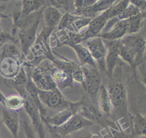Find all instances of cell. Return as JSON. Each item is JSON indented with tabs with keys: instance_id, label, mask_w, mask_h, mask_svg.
<instances>
[{
	"instance_id": "d6986e66",
	"label": "cell",
	"mask_w": 146,
	"mask_h": 138,
	"mask_svg": "<svg viewBox=\"0 0 146 138\" xmlns=\"http://www.w3.org/2000/svg\"><path fill=\"white\" fill-rule=\"evenodd\" d=\"M115 0H100L80 11L72 14L93 19L103 12L115 3Z\"/></svg>"
},
{
	"instance_id": "60d3db41",
	"label": "cell",
	"mask_w": 146,
	"mask_h": 138,
	"mask_svg": "<svg viewBox=\"0 0 146 138\" xmlns=\"http://www.w3.org/2000/svg\"><path fill=\"white\" fill-rule=\"evenodd\" d=\"M130 3L134 5L137 9H139L141 12H145V1L141 0H132L129 1Z\"/></svg>"
},
{
	"instance_id": "4dcf8cb0",
	"label": "cell",
	"mask_w": 146,
	"mask_h": 138,
	"mask_svg": "<svg viewBox=\"0 0 146 138\" xmlns=\"http://www.w3.org/2000/svg\"><path fill=\"white\" fill-rule=\"evenodd\" d=\"M46 3L42 0H23L22 1L21 12L26 15L36 12L42 9Z\"/></svg>"
},
{
	"instance_id": "277c9868",
	"label": "cell",
	"mask_w": 146,
	"mask_h": 138,
	"mask_svg": "<svg viewBox=\"0 0 146 138\" xmlns=\"http://www.w3.org/2000/svg\"><path fill=\"white\" fill-rule=\"evenodd\" d=\"M84 80L82 83L87 97L94 104H97L98 95L101 84V76L98 69L82 66ZM98 105V104H97Z\"/></svg>"
},
{
	"instance_id": "d4e9b609",
	"label": "cell",
	"mask_w": 146,
	"mask_h": 138,
	"mask_svg": "<svg viewBox=\"0 0 146 138\" xmlns=\"http://www.w3.org/2000/svg\"><path fill=\"white\" fill-rule=\"evenodd\" d=\"M45 27L54 29L56 27L61 19L62 14L55 7L48 6L43 10Z\"/></svg>"
},
{
	"instance_id": "ba28073f",
	"label": "cell",
	"mask_w": 146,
	"mask_h": 138,
	"mask_svg": "<svg viewBox=\"0 0 146 138\" xmlns=\"http://www.w3.org/2000/svg\"><path fill=\"white\" fill-rule=\"evenodd\" d=\"M31 79L40 90L49 91L58 89L48 70L43 66H36L31 72Z\"/></svg>"
},
{
	"instance_id": "74e56055",
	"label": "cell",
	"mask_w": 146,
	"mask_h": 138,
	"mask_svg": "<svg viewBox=\"0 0 146 138\" xmlns=\"http://www.w3.org/2000/svg\"><path fill=\"white\" fill-rule=\"evenodd\" d=\"M68 138H100L98 135L90 132L86 128L79 130L69 136Z\"/></svg>"
},
{
	"instance_id": "8d00e7d4",
	"label": "cell",
	"mask_w": 146,
	"mask_h": 138,
	"mask_svg": "<svg viewBox=\"0 0 146 138\" xmlns=\"http://www.w3.org/2000/svg\"><path fill=\"white\" fill-rule=\"evenodd\" d=\"M52 6L56 8L58 10L62 9L65 11L66 12H68V11L74 7V1H50Z\"/></svg>"
},
{
	"instance_id": "52a82bcc",
	"label": "cell",
	"mask_w": 146,
	"mask_h": 138,
	"mask_svg": "<svg viewBox=\"0 0 146 138\" xmlns=\"http://www.w3.org/2000/svg\"><path fill=\"white\" fill-rule=\"evenodd\" d=\"M21 97L24 99L23 107L30 117L33 127L38 133L39 138H46L44 129L42 124L41 115L37 106L27 94V91L21 95Z\"/></svg>"
},
{
	"instance_id": "c3c4849f",
	"label": "cell",
	"mask_w": 146,
	"mask_h": 138,
	"mask_svg": "<svg viewBox=\"0 0 146 138\" xmlns=\"http://www.w3.org/2000/svg\"><path fill=\"white\" fill-rule=\"evenodd\" d=\"M1 45H0V47H1Z\"/></svg>"
},
{
	"instance_id": "f546056e",
	"label": "cell",
	"mask_w": 146,
	"mask_h": 138,
	"mask_svg": "<svg viewBox=\"0 0 146 138\" xmlns=\"http://www.w3.org/2000/svg\"><path fill=\"white\" fill-rule=\"evenodd\" d=\"M145 18V12H141L139 14L126 19L128 25L127 34H137L142 28L144 20Z\"/></svg>"
},
{
	"instance_id": "7bdbcfd3",
	"label": "cell",
	"mask_w": 146,
	"mask_h": 138,
	"mask_svg": "<svg viewBox=\"0 0 146 138\" xmlns=\"http://www.w3.org/2000/svg\"><path fill=\"white\" fill-rule=\"evenodd\" d=\"M47 128L49 132V133H50L51 136V138H68V136H64L59 133H58V132H56L54 129L53 128V127L46 124Z\"/></svg>"
},
{
	"instance_id": "d590c367",
	"label": "cell",
	"mask_w": 146,
	"mask_h": 138,
	"mask_svg": "<svg viewBox=\"0 0 146 138\" xmlns=\"http://www.w3.org/2000/svg\"><path fill=\"white\" fill-rule=\"evenodd\" d=\"M91 20V19L90 18L78 16L71 25V31L75 33H80V31L83 28L88 25Z\"/></svg>"
},
{
	"instance_id": "ffe728a7",
	"label": "cell",
	"mask_w": 146,
	"mask_h": 138,
	"mask_svg": "<svg viewBox=\"0 0 146 138\" xmlns=\"http://www.w3.org/2000/svg\"><path fill=\"white\" fill-rule=\"evenodd\" d=\"M2 121L10 132L13 138H18L19 128V115L17 111H11L5 107L1 108Z\"/></svg>"
},
{
	"instance_id": "3957f363",
	"label": "cell",
	"mask_w": 146,
	"mask_h": 138,
	"mask_svg": "<svg viewBox=\"0 0 146 138\" xmlns=\"http://www.w3.org/2000/svg\"><path fill=\"white\" fill-rule=\"evenodd\" d=\"M111 101L113 110L120 116L126 118L128 115V97L124 84L119 80L111 81L107 88Z\"/></svg>"
},
{
	"instance_id": "ac0fdd59",
	"label": "cell",
	"mask_w": 146,
	"mask_h": 138,
	"mask_svg": "<svg viewBox=\"0 0 146 138\" xmlns=\"http://www.w3.org/2000/svg\"><path fill=\"white\" fill-rule=\"evenodd\" d=\"M45 68L50 72L59 89L72 87L74 81L67 72L55 66L53 64L48 63Z\"/></svg>"
},
{
	"instance_id": "30bf717a",
	"label": "cell",
	"mask_w": 146,
	"mask_h": 138,
	"mask_svg": "<svg viewBox=\"0 0 146 138\" xmlns=\"http://www.w3.org/2000/svg\"><path fill=\"white\" fill-rule=\"evenodd\" d=\"M120 41L121 44L136 53L139 65L145 61V39L144 36L137 34H128L124 36Z\"/></svg>"
},
{
	"instance_id": "1f68e13d",
	"label": "cell",
	"mask_w": 146,
	"mask_h": 138,
	"mask_svg": "<svg viewBox=\"0 0 146 138\" xmlns=\"http://www.w3.org/2000/svg\"><path fill=\"white\" fill-rule=\"evenodd\" d=\"M24 106V99L19 94L11 95L6 97L3 107L7 109L17 111L21 109Z\"/></svg>"
},
{
	"instance_id": "f35d334b",
	"label": "cell",
	"mask_w": 146,
	"mask_h": 138,
	"mask_svg": "<svg viewBox=\"0 0 146 138\" xmlns=\"http://www.w3.org/2000/svg\"><path fill=\"white\" fill-rule=\"evenodd\" d=\"M96 2V0H75L74 1V11L72 14L75 13L84 9L90 6H91Z\"/></svg>"
},
{
	"instance_id": "83f0119b",
	"label": "cell",
	"mask_w": 146,
	"mask_h": 138,
	"mask_svg": "<svg viewBox=\"0 0 146 138\" xmlns=\"http://www.w3.org/2000/svg\"><path fill=\"white\" fill-rule=\"evenodd\" d=\"M118 53L119 57H121L132 68L137 66L139 65L136 53L121 44L120 41L118 48Z\"/></svg>"
},
{
	"instance_id": "e0dca14e",
	"label": "cell",
	"mask_w": 146,
	"mask_h": 138,
	"mask_svg": "<svg viewBox=\"0 0 146 138\" xmlns=\"http://www.w3.org/2000/svg\"><path fill=\"white\" fill-rule=\"evenodd\" d=\"M39 11L30 15H26L22 13L21 9H14L11 12L13 21L12 35H14L17 29H19L20 31L29 27L36 19Z\"/></svg>"
},
{
	"instance_id": "ab89813d",
	"label": "cell",
	"mask_w": 146,
	"mask_h": 138,
	"mask_svg": "<svg viewBox=\"0 0 146 138\" xmlns=\"http://www.w3.org/2000/svg\"><path fill=\"white\" fill-rule=\"evenodd\" d=\"M22 127L26 135V138H36L34 129L29 124L26 119H23L21 121Z\"/></svg>"
},
{
	"instance_id": "9a60e30c",
	"label": "cell",
	"mask_w": 146,
	"mask_h": 138,
	"mask_svg": "<svg viewBox=\"0 0 146 138\" xmlns=\"http://www.w3.org/2000/svg\"><path fill=\"white\" fill-rule=\"evenodd\" d=\"M75 114H76V103L72 102L70 107L60 110L52 116H41V119L45 124L58 127L64 124Z\"/></svg>"
},
{
	"instance_id": "cb8c5ba5",
	"label": "cell",
	"mask_w": 146,
	"mask_h": 138,
	"mask_svg": "<svg viewBox=\"0 0 146 138\" xmlns=\"http://www.w3.org/2000/svg\"><path fill=\"white\" fill-rule=\"evenodd\" d=\"M97 104L99 110L103 115L107 116L111 114L113 111L111 101L107 89L103 84L100 85L99 88Z\"/></svg>"
},
{
	"instance_id": "7402d4cb",
	"label": "cell",
	"mask_w": 146,
	"mask_h": 138,
	"mask_svg": "<svg viewBox=\"0 0 146 138\" xmlns=\"http://www.w3.org/2000/svg\"><path fill=\"white\" fill-rule=\"evenodd\" d=\"M25 65L26 66H27L28 67V70L26 73L27 80V82L26 84V90L27 93V94L29 95V96L31 98L33 101L34 102L35 104L37 106L41 116L45 117L46 116V109L44 107L42 103L39 100V96H38V89L36 87L35 84L33 83L31 79V72L30 70V66L27 64L26 62L25 63Z\"/></svg>"
},
{
	"instance_id": "d6a6232c",
	"label": "cell",
	"mask_w": 146,
	"mask_h": 138,
	"mask_svg": "<svg viewBox=\"0 0 146 138\" xmlns=\"http://www.w3.org/2000/svg\"><path fill=\"white\" fill-rule=\"evenodd\" d=\"M129 1L123 0L117 3L113 4L109 9L106 10L109 20L120 15L126 7L129 5Z\"/></svg>"
},
{
	"instance_id": "4fadbf2b",
	"label": "cell",
	"mask_w": 146,
	"mask_h": 138,
	"mask_svg": "<svg viewBox=\"0 0 146 138\" xmlns=\"http://www.w3.org/2000/svg\"><path fill=\"white\" fill-rule=\"evenodd\" d=\"M108 20L106 11L92 19L86 30L81 33L82 41L97 37L102 32Z\"/></svg>"
},
{
	"instance_id": "8fae6325",
	"label": "cell",
	"mask_w": 146,
	"mask_h": 138,
	"mask_svg": "<svg viewBox=\"0 0 146 138\" xmlns=\"http://www.w3.org/2000/svg\"><path fill=\"white\" fill-rule=\"evenodd\" d=\"M93 124L78 114H75L61 126L52 127L58 133L64 136H68L79 130L92 126Z\"/></svg>"
},
{
	"instance_id": "8992f818",
	"label": "cell",
	"mask_w": 146,
	"mask_h": 138,
	"mask_svg": "<svg viewBox=\"0 0 146 138\" xmlns=\"http://www.w3.org/2000/svg\"><path fill=\"white\" fill-rule=\"evenodd\" d=\"M43 9L44 7L40 10L36 19L29 27L24 30H20L18 32V36L21 43L22 52L23 56L26 58L29 55L30 48L33 45L36 39V31Z\"/></svg>"
},
{
	"instance_id": "f1b7e54d",
	"label": "cell",
	"mask_w": 146,
	"mask_h": 138,
	"mask_svg": "<svg viewBox=\"0 0 146 138\" xmlns=\"http://www.w3.org/2000/svg\"><path fill=\"white\" fill-rule=\"evenodd\" d=\"M64 34H63L59 37L58 46L67 45L71 46L75 44H80L82 41V36L81 33H75L67 30H63Z\"/></svg>"
},
{
	"instance_id": "b9f144b4",
	"label": "cell",
	"mask_w": 146,
	"mask_h": 138,
	"mask_svg": "<svg viewBox=\"0 0 146 138\" xmlns=\"http://www.w3.org/2000/svg\"><path fill=\"white\" fill-rule=\"evenodd\" d=\"M139 72L141 76V82L145 86V61L140 64L139 65H138Z\"/></svg>"
},
{
	"instance_id": "7a4b0ae2",
	"label": "cell",
	"mask_w": 146,
	"mask_h": 138,
	"mask_svg": "<svg viewBox=\"0 0 146 138\" xmlns=\"http://www.w3.org/2000/svg\"><path fill=\"white\" fill-rule=\"evenodd\" d=\"M76 114H78L83 118L102 126H111L116 128L115 123L106 119L99 110L98 105L93 103L90 99L84 95L82 99L76 102Z\"/></svg>"
},
{
	"instance_id": "836d02e7",
	"label": "cell",
	"mask_w": 146,
	"mask_h": 138,
	"mask_svg": "<svg viewBox=\"0 0 146 138\" xmlns=\"http://www.w3.org/2000/svg\"><path fill=\"white\" fill-rule=\"evenodd\" d=\"M78 15L72 14L70 12L64 13L57 26L58 30H67L71 31V25L73 22L78 18Z\"/></svg>"
},
{
	"instance_id": "bcb514c9",
	"label": "cell",
	"mask_w": 146,
	"mask_h": 138,
	"mask_svg": "<svg viewBox=\"0 0 146 138\" xmlns=\"http://www.w3.org/2000/svg\"><path fill=\"white\" fill-rule=\"evenodd\" d=\"M7 16L5 15H3L1 11H0V19L1 18H6ZM2 31V30H1V24H0V32Z\"/></svg>"
},
{
	"instance_id": "484cf974",
	"label": "cell",
	"mask_w": 146,
	"mask_h": 138,
	"mask_svg": "<svg viewBox=\"0 0 146 138\" xmlns=\"http://www.w3.org/2000/svg\"><path fill=\"white\" fill-rule=\"evenodd\" d=\"M75 52L81 65L84 66L86 65L91 66L92 68L98 69L96 64L93 59L88 49L80 44L70 46Z\"/></svg>"
},
{
	"instance_id": "6da1fadb",
	"label": "cell",
	"mask_w": 146,
	"mask_h": 138,
	"mask_svg": "<svg viewBox=\"0 0 146 138\" xmlns=\"http://www.w3.org/2000/svg\"><path fill=\"white\" fill-rule=\"evenodd\" d=\"M53 30L54 29L45 26L43 28L30 48L29 55L26 57V63L36 66L42 60L48 59L51 61L54 57L48 43V38Z\"/></svg>"
},
{
	"instance_id": "7c38bea8",
	"label": "cell",
	"mask_w": 146,
	"mask_h": 138,
	"mask_svg": "<svg viewBox=\"0 0 146 138\" xmlns=\"http://www.w3.org/2000/svg\"><path fill=\"white\" fill-rule=\"evenodd\" d=\"M51 61L55 66L67 72L71 76L73 81L82 84L84 80V74L82 66L74 61L64 58L60 60L55 56L51 60Z\"/></svg>"
},
{
	"instance_id": "4316f807",
	"label": "cell",
	"mask_w": 146,
	"mask_h": 138,
	"mask_svg": "<svg viewBox=\"0 0 146 138\" xmlns=\"http://www.w3.org/2000/svg\"><path fill=\"white\" fill-rule=\"evenodd\" d=\"M133 137H145L146 121L145 116L139 112H136L131 116Z\"/></svg>"
},
{
	"instance_id": "e575fe53",
	"label": "cell",
	"mask_w": 146,
	"mask_h": 138,
	"mask_svg": "<svg viewBox=\"0 0 146 138\" xmlns=\"http://www.w3.org/2000/svg\"><path fill=\"white\" fill-rule=\"evenodd\" d=\"M17 56H19V51L14 44L6 43L0 47V58Z\"/></svg>"
},
{
	"instance_id": "5bb4252c",
	"label": "cell",
	"mask_w": 146,
	"mask_h": 138,
	"mask_svg": "<svg viewBox=\"0 0 146 138\" xmlns=\"http://www.w3.org/2000/svg\"><path fill=\"white\" fill-rule=\"evenodd\" d=\"M105 46L107 49L105 58L106 72L110 78H112L114 69L119 59L118 48L120 40L108 41L105 40Z\"/></svg>"
},
{
	"instance_id": "603a6c76",
	"label": "cell",
	"mask_w": 146,
	"mask_h": 138,
	"mask_svg": "<svg viewBox=\"0 0 146 138\" xmlns=\"http://www.w3.org/2000/svg\"><path fill=\"white\" fill-rule=\"evenodd\" d=\"M27 77L24 66L22 65L20 71L17 76L10 79H5L4 83L5 85L9 88H14L17 91L21 96L26 92V84Z\"/></svg>"
},
{
	"instance_id": "44dd1931",
	"label": "cell",
	"mask_w": 146,
	"mask_h": 138,
	"mask_svg": "<svg viewBox=\"0 0 146 138\" xmlns=\"http://www.w3.org/2000/svg\"><path fill=\"white\" fill-rule=\"evenodd\" d=\"M128 25L125 20L116 22L108 31L100 33L97 37L108 41L120 40L127 34Z\"/></svg>"
},
{
	"instance_id": "7dc6e473",
	"label": "cell",
	"mask_w": 146,
	"mask_h": 138,
	"mask_svg": "<svg viewBox=\"0 0 146 138\" xmlns=\"http://www.w3.org/2000/svg\"><path fill=\"white\" fill-rule=\"evenodd\" d=\"M132 138H145V137H132Z\"/></svg>"
},
{
	"instance_id": "2e32d148",
	"label": "cell",
	"mask_w": 146,
	"mask_h": 138,
	"mask_svg": "<svg viewBox=\"0 0 146 138\" xmlns=\"http://www.w3.org/2000/svg\"><path fill=\"white\" fill-rule=\"evenodd\" d=\"M22 67L19 58L16 56L0 58V76L10 79L18 74Z\"/></svg>"
},
{
	"instance_id": "9c48e42d",
	"label": "cell",
	"mask_w": 146,
	"mask_h": 138,
	"mask_svg": "<svg viewBox=\"0 0 146 138\" xmlns=\"http://www.w3.org/2000/svg\"><path fill=\"white\" fill-rule=\"evenodd\" d=\"M86 46L90 51L94 61H96L99 69L103 72H106L105 58L106 48L103 39L95 37L86 41Z\"/></svg>"
},
{
	"instance_id": "f6af8a7d",
	"label": "cell",
	"mask_w": 146,
	"mask_h": 138,
	"mask_svg": "<svg viewBox=\"0 0 146 138\" xmlns=\"http://www.w3.org/2000/svg\"><path fill=\"white\" fill-rule=\"evenodd\" d=\"M6 97L3 94V93L0 91V103L3 106Z\"/></svg>"
},
{
	"instance_id": "5b68a950",
	"label": "cell",
	"mask_w": 146,
	"mask_h": 138,
	"mask_svg": "<svg viewBox=\"0 0 146 138\" xmlns=\"http://www.w3.org/2000/svg\"><path fill=\"white\" fill-rule=\"evenodd\" d=\"M38 96L42 103L54 110H62L69 108L72 102L67 99L59 89L43 91L38 90Z\"/></svg>"
},
{
	"instance_id": "ee69618b",
	"label": "cell",
	"mask_w": 146,
	"mask_h": 138,
	"mask_svg": "<svg viewBox=\"0 0 146 138\" xmlns=\"http://www.w3.org/2000/svg\"><path fill=\"white\" fill-rule=\"evenodd\" d=\"M111 138H129V135L124 132H117L114 130Z\"/></svg>"
}]
</instances>
